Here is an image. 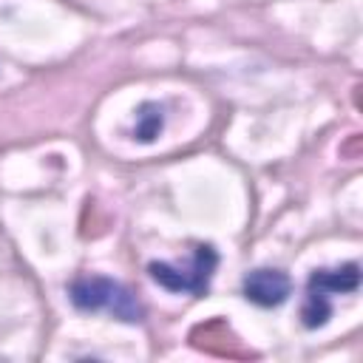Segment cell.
Wrapping results in <instances>:
<instances>
[{
  "instance_id": "obj_1",
  "label": "cell",
  "mask_w": 363,
  "mask_h": 363,
  "mask_svg": "<svg viewBox=\"0 0 363 363\" xmlns=\"http://www.w3.org/2000/svg\"><path fill=\"white\" fill-rule=\"evenodd\" d=\"M68 298L77 309L82 312H99V309H108L113 318L125 320V323H136L142 320L145 309L139 306V301L133 298L130 289H125L122 284L105 278V275H85V278H77L71 286H68Z\"/></svg>"
},
{
  "instance_id": "obj_5",
  "label": "cell",
  "mask_w": 363,
  "mask_h": 363,
  "mask_svg": "<svg viewBox=\"0 0 363 363\" xmlns=\"http://www.w3.org/2000/svg\"><path fill=\"white\" fill-rule=\"evenodd\" d=\"M164 128V113L156 102H145L136 113V128H133V136L139 142H153Z\"/></svg>"
},
{
  "instance_id": "obj_4",
  "label": "cell",
  "mask_w": 363,
  "mask_h": 363,
  "mask_svg": "<svg viewBox=\"0 0 363 363\" xmlns=\"http://www.w3.org/2000/svg\"><path fill=\"white\" fill-rule=\"evenodd\" d=\"M360 286V267L352 261V264H343L337 269H315L309 275V284H306V292H318V295H337V292H354Z\"/></svg>"
},
{
  "instance_id": "obj_2",
  "label": "cell",
  "mask_w": 363,
  "mask_h": 363,
  "mask_svg": "<svg viewBox=\"0 0 363 363\" xmlns=\"http://www.w3.org/2000/svg\"><path fill=\"white\" fill-rule=\"evenodd\" d=\"M216 264H218V252L210 247V244H201L196 247V255H193V264L190 269H176L164 261H153L147 267L150 278L170 289V292H190V295H204L207 286H210V278L216 272Z\"/></svg>"
},
{
  "instance_id": "obj_6",
  "label": "cell",
  "mask_w": 363,
  "mask_h": 363,
  "mask_svg": "<svg viewBox=\"0 0 363 363\" xmlns=\"http://www.w3.org/2000/svg\"><path fill=\"white\" fill-rule=\"evenodd\" d=\"M332 315V303L326 295H318V292H306V303L301 309V318H303V326L306 329H318L329 320Z\"/></svg>"
},
{
  "instance_id": "obj_3",
  "label": "cell",
  "mask_w": 363,
  "mask_h": 363,
  "mask_svg": "<svg viewBox=\"0 0 363 363\" xmlns=\"http://www.w3.org/2000/svg\"><path fill=\"white\" fill-rule=\"evenodd\" d=\"M292 292V281L281 269H252L244 278V298L255 306H281Z\"/></svg>"
}]
</instances>
